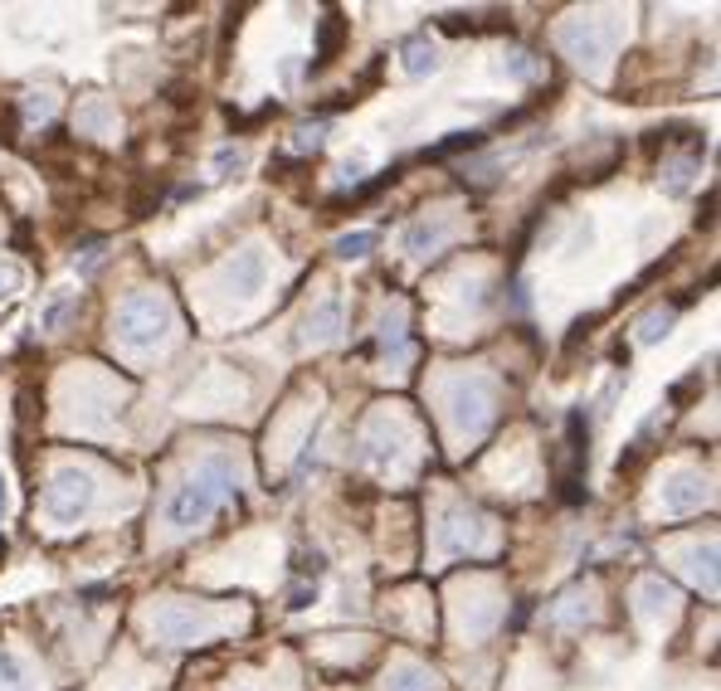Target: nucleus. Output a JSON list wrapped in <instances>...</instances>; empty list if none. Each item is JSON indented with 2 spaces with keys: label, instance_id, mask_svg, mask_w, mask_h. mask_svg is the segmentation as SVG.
Returning a JSON list of instances; mask_svg holds the SVG:
<instances>
[{
  "label": "nucleus",
  "instance_id": "obj_25",
  "mask_svg": "<svg viewBox=\"0 0 721 691\" xmlns=\"http://www.w3.org/2000/svg\"><path fill=\"white\" fill-rule=\"evenodd\" d=\"M322 146V127H303L298 132V151H317Z\"/></svg>",
  "mask_w": 721,
  "mask_h": 691
},
{
  "label": "nucleus",
  "instance_id": "obj_18",
  "mask_svg": "<svg viewBox=\"0 0 721 691\" xmlns=\"http://www.w3.org/2000/svg\"><path fill=\"white\" fill-rule=\"evenodd\" d=\"M380 239L371 234V229H356V234H342L337 239V258H366L371 249H376Z\"/></svg>",
  "mask_w": 721,
  "mask_h": 691
},
{
  "label": "nucleus",
  "instance_id": "obj_24",
  "mask_svg": "<svg viewBox=\"0 0 721 691\" xmlns=\"http://www.w3.org/2000/svg\"><path fill=\"white\" fill-rule=\"evenodd\" d=\"M507 73H512V78H532L536 73L532 54H512V59H507Z\"/></svg>",
  "mask_w": 721,
  "mask_h": 691
},
{
  "label": "nucleus",
  "instance_id": "obj_4",
  "mask_svg": "<svg viewBox=\"0 0 721 691\" xmlns=\"http://www.w3.org/2000/svg\"><path fill=\"white\" fill-rule=\"evenodd\" d=\"M497 409V385L488 375H463L449 385V419H454L463 434H478Z\"/></svg>",
  "mask_w": 721,
  "mask_h": 691
},
{
  "label": "nucleus",
  "instance_id": "obj_9",
  "mask_svg": "<svg viewBox=\"0 0 721 691\" xmlns=\"http://www.w3.org/2000/svg\"><path fill=\"white\" fill-rule=\"evenodd\" d=\"M478 536H483L478 516H468V511H444V531H439V550H444V555L473 550L478 546Z\"/></svg>",
  "mask_w": 721,
  "mask_h": 691
},
{
  "label": "nucleus",
  "instance_id": "obj_21",
  "mask_svg": "<svg viewBox=\"0 0 721 691\" xmlns=\"http://www.w3.org/2000/svg\"><path fill=\"white\" fill-rule=\"evenodd\" d=\"M712 565H717V550H712V546L692 550V570H697V580L707 575V589H717V570H712Z\"/></svg>",
  "mask_w": 721,
  "mask_h": 691
},
{
  "label": "nucleus",
  "instance_id": "obj_7",
  "mask_svg": "<svg viewBox=\"0 0 721 691\" xmlns=\"http://www.w3.org/2000/svg\"><path fill=\"white\" fill-rule=\"evenodd\" d=\"M268 283V258L264 249H239V254L225 263V288L234 297H254V292H264Z\"/></svg>",
  "mask_w": 721,
  "mask_h": 691
},
{
  "label": "nucleus",
  "instance_id": "obj_10",
  "mask_svg": "<svg viewBox=\"0 0 721 691\" xmlns=\"http://www.w3.org/2000/svg\"><path fill=\"white\" fill-rule=\"evenodd\" d=\"M449 234H454V219H449V215L419 219V224H410V229H405V249H410V254H429V249H439Z\"/></svg>",
  "mask_w": 721,
  "mask_h": 691
},
{
  "label": "nucleus",
  "instance_id": "obj_20",
  "mask_svg": "<svg viewBox=\"0 0 721 691\" xmlns=\"http://www.w3.org/2000/svg\"><path fill=\"white\" fill-rule=\"evenodd\" d=\"M69 307H74V292H54V297H49V307L39 312V331H54L64 317H69Z\"/></svg>",
  "mask_w": 721,
  "mask_h": 691
},
{
  "label": "nucleus",
  "instance_id": "obj_6",
  "mask_svg": "<svg viewBox=\"0 0 721 691\" xmlns=\"http://www.w3.org/2000/svg\"><path fill=\"white\" fill-rule=\"evenodd\" d=\"M210 628H215L210 614L195 609V604H166V609L156 614V638L171 643V648H181V643H200Z\"/></svg>",
  "mask_w": 721,
  "mask_h": 691
},
{
  "label": "nucleus",
  "instance_id": "obj_16",
  "mask_svg": "<svg viewBox=\"0 0 721 691\" xmlns=\"http://www.w3.org/2000/svg\"><path fill=\"white\" fill-rule=\"evenodd\" d=\"M673 317H678V307H653L644 322H639V341H644V346L663 341V336H668V327H673Z\"/></svg>",
  "mask_w": 721,
  "mask_h": 691
},
{
  "label": "nucleus",
  "instance_id": "obj_14",
  "mask_svg": "<svg viewBox=\"0 0 721 691\" xmlns=\"http://www.w3.org/2000/svg\"><path fill=\"white\" fill-rule=\"evenodd\" d=\"M385 691H434V677H429L424 667H415V662H405V667H395V672H390Z\"/></svg>",
  "mask_w": 721,
  "mask_h": 691
},
{
  "label": "nucleus",
  "instance_id": "obj_5",
  "mask_svg": "<svg viewBox=\"0 0 721 691\" xmlns=\"http://www.w3.org/2000/svg\"><path fill=\"white\" fill-rule=\"evenodd\" d=\"M561 44H566L570 59L600 64L609 54V44H614V25H605V20H566L561 25Z\"/></svg>",
  "mask_w": 721,
  "mask_h": 691
},
{
  "label": "nucleus",
  "instance_id": "obj_19",
  "mask_svg": "<svg viewBox=\"0 0 721 691\" xmlns=\"http://www.w3.org/2000/svg\"><path fill=\"white\" fill-rule=\"evenodd\" d=\"M108 122H113V108H108L103 98H93V103L78 108V127H83V132H103Z\"/></svg>",
  "mask_w": 721,
  "mask_h": 691
},
{
  "label": "nucleus",
  "instance_id": "obj_17",
  "mask_svg": "<svg viewBox=\"0 0 721 691\" xmlns=\"http://www.w3.org/2000/svg\"><path fill=\"white\" fill-rule=\"evenodd\" d=\"M0 691H30V672L15 653H0Z\"/></svg>",
  "mask_w": 721,
  "mask_h": 691
},
{
  "label": "nucleus",
  "instance_id": "obj_22",
  "mask_svg": "<svg viewBox=\"0 0 721 691\" xmlns=\"http://www.w3.org/2000/svg\"><path fill=\"white\" fill-rule=\"evenodd\" d=\"M668 599H673V589H668L663 580H648V584H644V609H648V614H658Z\"/></svg>",
  "mask_w": 721,
  "mask_h": 691
},
{
  "label": "nucleus",
  "instance_id": "obj_26",
  "mask_svg": "<svg viewBox=\"0 0 721 691\" xmlns=\"http://www.w3.org/2000/svg\"><path fill=\"white\" fill-rule=\"evenodd\" d=\"M15 283H20V268H10V263H5V268H0V297H10V288H15Z\"/></svg>",
  "mask_w": 721,
  "mask_h": 691
},
{
  "label": "nucleus",
  "instance_id": "obj_12",
  "mask_svg": "<svg viewBox=\"0 0 721 691\" xmlns=\"http://www.w3.org/2000/svg\"><path fill=\"white\" fill-rule=\"evenodd\" d=\"M400 54H405V73H410V78H424V73L439 69V49H434L429 39H410Z\"/></svg>",
  "mask_w": 721,
  "mask_h": 691
},
{
  "label": "nucleus",
  "instance_id": "obj_15",
  "mask_svg": "<svg viewBox=\"0 0 721 691\" xmlns=\"http://www.w3.org/2000/svg\"><path fill=\"white\" fill-rule=\"evenodd\" d=\"M395 453H400V448H395V429H390V424L380 419L376 429L366 434V458H371V463H390Z\"/></svg>",
  "mask_w": 721,
  "mask_h": 691
},
{
  "label": "nucleus",
  "instance_id": "obj_2",
  "mask_svg": "<svg viewBox=\"0 0 721 691\" xmlns=\"http://www.w3.org/2000/svg\"><path fill=\"white\" fill-rule=\"evenodd\" d=\"M166 331H171V307H166V297H156V292H132V297L117 307V336H122L132 351H152Z\"/></svg>",
  "mask_w": 721,
  "mask_h": 691
},
{
  "label": "nucleus",
  "instance_id": "obj_13",
  "mask_svg": "<svg viewBox=\"0 0 721 691\" xmlns=\"http://www.w3.org/2000/svg\"><path fill=\"white\" fill-rule=\"evenodd\" d=\"M342 39H346V20L332 10V15L322 20V35H317V69H322V64H332V54L342 49Z\"/></svg>",
  "mask_w": 721,
  "mask_h": 691
},
{
  "label": "nucleus",
  "instance_id": "obj_3",
  "mask_svg": "<svg viewBox=\"0 0 721 691\" xmlns=\"http://www.w3.org/2000/svg\"><path fill=\"white\" fill-rule=\"evenodd\" d=\"M93 497H98L93 473H83V468H59V473L49 477V487H44V511H49L54 521L74 526L78 516L93 507Z\"/></svg>",
  "mask_w": 721,
  "mask_h": 691
},
{
  "label": "nucleus",
  "instance_id": "obj_1",
  "mask_svg": "<svg viewBox=\"0 0 721 691\" xmlns=\"http://www.w3.org/2000/svg\"><path fill=\"white\" fill-rule=\"evenodd\" d=\"M225 497H234V468H229L225 458H205V463L186 477V487L171 497L166 521H171L176 531H195L200 521L215 516V507H220Z\"/></svg>",
  "mask_w": 721,
  "mask_h": 691
},
{
  "label": "nucleus",
  "instance_id": "obj_11",
  "mask_svg": "<svg viewBox=\"0 0 721 691\" xmlns=\"http://www.w3.org/2000/svg\"><path fill=\"white\" fill-rule=\"evenodd\" d=\"M303 331H307V341H332V336L342 331V297H337V292H332V297H322V302L307 312Z\"/></svg>",
  "mask_w": 721,
  "mask_h": 691
},
{
  "label": "nucleus",
  "instance_id": "obj_27",
  "mask_svg": "<svg viewBox=\"0 0 721 691\" xmlns=\"http://www.w3.org/2000/svg\"><path fill=\"white\" fill-rule=\"evenodd\" d=\"M288 599H293V609H307V604L317 599V589H307V584H298V589H293Z\"/></svg>",
  "mask_w": 721,
  "mask_h": 691
},
{
  "label": "nucleus",
  "instance_id": "obj_8",
  "mask_svg": "<svg viewBox=\"0 0 721 691\" xmlns=\"http://www.w3.org/2000/svg\"><path fill=\"white\" fill-rule=\"evenodd\" d=\"M707 502V482L697 473H673V482L663 487V511L668 516H687V511H697Z\"/></svg>",
  "mask_w": 721,
  "mask_h": 691
},
{
  "label": "nucleus",
  "instance_id": "obj_23",
  "mask_svg": "<svg viewBox=\"0 0 721 691\" xmlns=\"http://www.w3.org/2000/svg\"><path fill=\"white\" fill-rule=\"evenodd\" d=\"M239 166H244V151H239V146H225V151L215 156V171H220V176H229V171H239Z\"/></svg>",
  "mask_w": 721,
  "mask_h": 691
},
{
  "label": "nucleus",
  "instance_id": "obj_28",
  "mask_svg": "<svg viewBox=\"0 0 721 691\" xmlns=\"http://www.w3.org/2000/svg\"><path fill=\"white\" fill-rule=\"evenodd\" d=\"M5 507H10V492H5V477H0V521H5Z\"/></svg>",
  "mask_w": 721,
  "mask_h": 691
}]
</instances>
